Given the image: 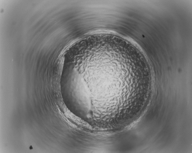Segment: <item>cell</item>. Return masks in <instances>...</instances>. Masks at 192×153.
I'll list each match as a JSON object with an SVG mask.
<instances>
[{
	"instance_id": "6da1fadb",
	"label": "cell",
	"mask_w": 192,
	"mask_h": 153,
	"mask_svg": "<svg viewBox=\"0 0 192 153\" xmlns=\"http://www.w3.org/2000/svg\"><path fill=\"white\" fill-rule=\"evenodd\" d=\"M61 81L64 100L70 110L76 116L85 118L91 103L87 87L81 75L70 66L63 72Z\"/></svg>"
}]
</instances>
